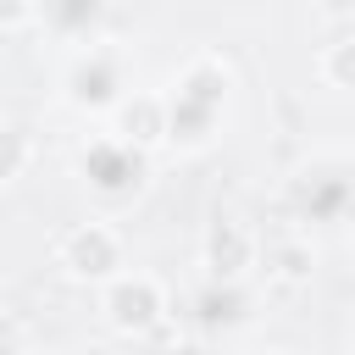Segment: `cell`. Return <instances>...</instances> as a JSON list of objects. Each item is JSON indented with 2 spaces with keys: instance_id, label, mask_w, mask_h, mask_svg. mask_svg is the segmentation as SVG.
Listing matches in <instances>:
<instances>
[{
  "instance_id": "obj_1",
  "label": "cell",
  "mask_w": 355,
  "mask_h": 355,
  "mask_svg": "<svg viewBox=\"0 0 355 355\" xmlns=\"http://www.w3.org/2000/svg\"><path fill=\"white\" fill-rule=\"evenodd\" d=\"M105 311H111V322L128 327V333L150 327V322L161 316V288H155V277H116L111 294H105Z\"/></svg>"
},
{
  "instance_id": "obj_2",
  "label": "cell",
  "mask_w": 355,
  "mask_h": 355,
  "mask_svg": "<svg viewBox=\"0 0 355 355\" xmlns=\"http://www.w3.org/2000/svg\"><path fill=\"white\" fill-rule=\"evenodd\" d=\"M61 261H67L78 277H105V272L116 266V233H105L100 222H89V227H78V233L67 239Z\"/></svg>"
},
{
  "instance_id": "obj_3",
  "label": "cell",
  "mask_w": 355,
  "mask_h": 355,
  "mask_svg": "<svg viewBox=\"0 0 355 355\" xmlns=\"http://www.w3.org/2000/svg\"><path fill=\"white\" fill-rule=\"evenodd\" d=\"M17 166H22V139L11 122H0V178H11Z\"/></svg>"
}]
</instances>
